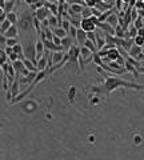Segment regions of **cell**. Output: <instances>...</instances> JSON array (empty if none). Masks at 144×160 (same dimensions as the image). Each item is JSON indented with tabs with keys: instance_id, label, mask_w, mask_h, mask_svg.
Listing matches in <instances>:
<instances>
[{
	"instance_id": "obj_19",
	"label": "cell",
	"mask_w": 144,
	"mask_h": 160,
	"mask_svg": "<svg viewBox=\"0 0 144 160\" xmlns=\"http://www.w3.org/2000/svg\"><path fill=\"white\" fill-rule=\"evenodd\" d=\"M23 61H24V64H25V67H27V69H28L29 72H39V71H38V67H36L31 60L24 59Z\"/></svg>"
},
{
	"instance_id": "obj_35",
	"label": "cell",
	"mask_w": 144,
	"mask_h": 160,
	"mask_svg": "<svg viewBox=\"0 0 144 160\" xmlns=\"http://www.w3.org/2000/svg\"><path fill=\"white\" fill-rule=\"evenodd\" d=\"M121 2H123V3H128V4H129V3H131V0H121Z\"/></svg>"
},
{
	"instance_id": "obj_27",
	"label": "cell",
	"mask_w": 144,
	"mask_h": 160,
	"mask_svg": "<svg viewBox=\"0 0 144 160\" xmlns=\"http://www.w3.org/2000/svg\"><path fill=\"white\" fill-rule=\"evenodd\" d=\"M17 43V39H7V47H15Z\"/></svg>"
},
{
	"instance_id": "obj_5",
	"label": "cell",
	"mask_w": 144,
	"mask_h": 160,
	"mask_svg": "<svg viewBox=\"0 0 144 160\" xmlns=\"http://www.w3.org/2000/svg\"><path fill=\"white\" fill-rule=\"evenodd\" d=\"M12 65H13V68H15L16 73H19L20 76H27V75L29 73V71L27 69V67H25V64H24V61H23V60H20V59H19V60L13 61Z\"/></svg>"
},
{
	"instance_id": "obj_34",
	"label": "cell",
	"mask_w": 144,
	"mask_h": 160,
	"mask_svg": "<svg viewBox=\"0 0 144 160\" xmlns=\"http://www.w3.org/2000/svg\"><path fill=\"white\" fill-rule=\"evenodd\" d=\"M89 141L93 143V141H95V136H89Z\"/></svg>"
},
{
	"instance_id": "obj_32",
	"label": "cell",
	"mask_w": 144,
	"mask_h": 160,
	"mask_svg": "<svg viewBox=\"0 0 144 160\" xmlns=\"http://www.w3.org/2000/svg\"><path fill=\"white\" fill-rule=\"evenodd\" d=\"M91 104H97L99 103V97H95V99H92L91 101H89Z\"/></svg>"
},
{
	"instance_id": "obj_17",
	"label": "cell",
	"mask_w": 144,
	"mask_h": 160,
	"mask_svg": "<svg viewBox=\"0 0 144 160\" xmlns=\"http://www.w3.org/2000/svg\"><path fill=\"white\" fill-rule=\"evenodd\" d=\"M48 21H49V27H52V28H56V27H59V17L56 15H49L48 16Z\"/></svg>"
},
{
	"instance_id": "obj_31",
	"label": "cell",
	"mask_w": 144,
	"mask_h": 160,
	"mask_svg": "<svg viewBox=\"0 0 144 160\" xmlns=\"http://www.w3.org/2000/svg\"><path fill=\"white\" fill-rule=\"evenodd\" d=\"M137 35H140V36H143V38H144V27L137 31Z\"/></svg>"
},
{
	"instance_id": "obj_11",
	"label": "cell",
	"mask_w": 144,
	"mask_h": 160,
	"mask_svg": "<svg viewBox=\"0 0 144 160\" xmlns=\"http://www.w3.org/2000/svg\"><path fill=\"white\" fill-rule=\"evenodd\" d=\"M106 21H107V23L110 24L111 27H114V28H116V27L119 25V15H118L116 12H114V13H112V15H111L110 17H108V19H107Z\"/></svg>"
},
{
	"instance_id": "obj_38",
	"label": "cell",
	"mask_w": 144,
	"mask_h": 160,
	"mask_svg": "<svg viewBox=\"0 0 144 160\" xmlns=\"http://www.w3.org/2000/svg\"><path fill=\"white\" fill-rule=\"evenodd\" d=\"M20 2H25V0H20Z\"/></svg>"
},
{
	"instance_id": "obj_36",
	"label": "cell",
	"mask_w": 144,
	"mask_h": 160,
	"mask_svg": "<svg viewBox=\"0 0 144 160\" xmlns=\"http://www.w3.org/2000/svg\"><path fill=\"white\" fill-rule=\"evenodd\" d=\"M142 53H143V55H144V47H143V51H142Z\"/></svg>"
},
{
	"instance_id": "obj_1",
	"label": "cell",
	"mask_w": 144,
	"mask_h": 160,
	"mask_svg": "<svg viewBox=\"0 0 144 160\" xmlns=\"http://www.w3.org/2000/svg\"><path fill=\"white\" fill-rule=\"evenodd\" d=\"M97 71L100 73H103L104 76V83L101 86H93L91 87V91L92 92H96V93H100V95H108L111 93L112 91L118 90V88H129V90H137V91H144V84H137V83H131V82H127L124 79H120V78H115V76H111L108 73L101 72V68L99 67Z\"/></svg>"
},
{
	"instance_id": "obj_23",
	"label": "cell",
	"mask_w": 144,
	"mask_h": 160,
	"mask_svg": "<svg viewBox=\"0 0 144 160\" xmlns=\"http://www.w3.org/2000/svg\"><path fill=\"white\" fill-rule=\"evenodd\" d=\"M71 21H70V19H64V20H63V23H61V28L63 29H65L67 31V32H68L70 33V29H71Z\"/></svg>"
},
{
	"instance_id": "obj_7",
	"label": "cell",
	"mask_w": 144,
	"mask_h": 160,
	"mask_svg": "<svg viewBox=\"0 0 144 160\" xmlns=\"http://www.w3.org/2000/svg\"><path fill=\"white\" fill-rule=\"evenodd\" d=\"M87 40H88L87 32H85L84 29L79 28V31H78V36H76V44H79L80 47H83L84 44H85V42H87Z\"/></svg>"
},
{
	"instance_id": "obj_9",
	"label": "cell",
	"mask_w": 144,
	"mask_h": 160,
	"mask_svg": "<svg viewBox=\"0 0 144 160\" xmlns=\"http://www.w3.org/2000/svg\"><path fill=\"white\" fill-rule=\"evenodd\" d=\"M47 53V52H46ZM36 67H38V71L40 72V71H46L48 69V57L44 55V57H42V59L38 60V64H36Z\"/></svg>"
},
{
	"instance_id": "obj_2",
	"label": "cell",
	"mask_w": 144,
	"mask_h": 160,
	"mask_svg": "<svg viewBox=\"0 0 144 160\" xmlns=\"http://www.w3.org/2000/svg\"><path fill=\"white\" fill-rule=\"evenodd\" d=\"M31 25H34V16L29 15L28 12H24L23 16H21L20 20H19V27L23 31H28V28Z\"/></svg>"
},
{
	"instance_id": "obj_28",
	"label": "cell",
	"mask_w": 144,
	"mask_h": 160,
	"mask_svg": "<svg viewBox=\"0 0 144 160\" xmlns=\"http://www.w3.org/2000/svg\"><path fill=\"white\" fill-rule=\"evenodd\" d=\"M0 43H2V50H6V47H7V38L4 36V35H2V38H0Z\"/></svg>"
},
{
	"instance_id": "obj_29",
	"label": "cell",
	"mask_w": 144,
	"mask_h": 160,
	"mask_svg": "<svg viewBox=\"0 0 144 160\" xmlns=\"http://www.w3.org/2000/svg\"><path fill=\"white\" fill-rule=\"evenodd\" d=\"M53 43L56 44V46H59V47H61V39L60 38H57V36H53V40H52Z\"/></svg>"
},
{
	"instance_id": "obj_4",
	"label": "cell",
	"mask_w": 144,
	"mask_h": 160,
	"mask_svg": "<svg viewBox=\"0 0 144 160\" xmlns=\"http://www.w3.org/2000/svg\"><path fill=\"white\" fill-rule=\"evenodd\" d=\"M68 56H70V61L75 64H79V59H80V46L74 44L70 50H68ZM68 61V63H70Z\"/></svg>"
},
{
	"instance_id": "obj_21",
	"label": "cell",
	"mask_w": 144,
	"mask_h": 160,
	"mask_svg": "<svg viewBox=\"0 0 144 160\" xmlns=\"http://www.w3.org/2000/svg\"><path fill=\"white\" fill-rule=\"evenodd\" d=\"M7 20H10L12 24H16V23H17V15H16L15 12L7 13Z\"/></svg>"
},
{
	"instance_id": "obj_8",
	"label": "cell",
	"mask_w": 144,
	"mask_h": 160,
	"mask_svg": "<svg viewBox=\"0 0 144 160\" xmlns=\"http://www.w3.org/2000/svg\"><path fill=\"white\" fill-rule=\"evenodd\" d=\"M120 56H121V55H120L119 50H116V48H112V50L108 51L106 60H107V61H118V59H119Z\"/></svg>"
},
{
	"instance_id": "obj_33",
	"label": "cell",
	"mask_w": 144,
	"mask_h": 160,
	"mask_svg": "<svg viewBox=\"0 0 144 160\" xmlns=\"http://www.w3.org/2000/svg\"><path fill=\"white\" fill-rule=\"evenodd\" d=\"M25 3H28V4H31V6H32V4L38 3V0H25Z\"/></svg>"
},
{
	"instance_id": "obj_10",
	"label": "cell",
	"mask_w": 144,
	"mask_h": 160,
	"mask_svg": "<svg viewBox=\"0 0 144 160\" xmlns=\"http://www.w3.org/2000/svg\"><path fill=\"white\" fill-rule=\"evenodd\" d=\"M65 53L63 51H57V52H52V61H53V65L59 64L63 61V59H64Z\"/></svg>"
},
{
	"instance_id": "obj_20",
	"label": "cell",
	"mask_w": 144,
	"mask_h": 160,
	"mask_svg": "<svg viewBox=\"0 0 144 160\" xmlns=\"http://www.w3.org/2000/svg\"><path fill=\"white\" fill-rule=\"evenodd\" d=\"M15 4H16L15 0H8V2L6 3V7H4V11H6L7 13L12 12V8L15 7Z\"/></svg>"
},
{
	"instance_id": "obj_39",
	"label": "cell",
	"mask_w": 144,
	"mask_h": 160,
	"mask_svg": "<svg viewBox=\"0 0 144 160\" xmlns=\"http://www.w3.org/2000/svg\"><path fill=\"white\" fill-rule=\"evenodd\" d=\"M7 2H8V0H7Z\"/></svg>"
},
{
	"instance_id": "obj_15",
	"label": "cell",
	"mask_w": 144,
	"mask_h": 160,
	"mask_svg": "<svg viewBox=\"0 0 144 160\" xmlns=\"http://www.w3.org/2000/svg\"><path fill=\"white\" fill-rule=\"evenodd\" d=\"M52 31H53V35H55V36H57V38H60V39H64V38L68 36V32H67L65 29H63L61 27H56V28H52Z\"/></svg>"
},
{
	"instance_id": "obj_12",
	"label": "cell",
	"mask_w": 144,
	"mask_h": 160,
	"mask_svg": "<svg viewBox=\"0 0 144 160\" xmlns=\"http://www.w3.org/2000/svg\"><path fill=\"white\" fill-rule=\"evenodd\" d=\"M142 51H143V47H139V46H136V44H133V46L131 47V50L128 51V53H129V56L137 59L139 55H142Z\"/></svg>"
},
{
	"instance_id": "obj_18",
	"label": "cell",
	"mask_w": 144,
	"mask_h": 160,
	"mask_svg": "<svg viewBox=\"0 0 144 160\" xmlns=\"http://www.w3.org/2000/svg\"><path fill=\"white\" fill-rule=\"evenodd\" d=\"M12 25H13V24L11 23L10 20H6V21H3V23H0V32H2V35L6 33Z\"/></svg>"
},
{
	"instance_id": "obj_3",
	"label": "cell",
	"mask_w": 144,
	"mask_h": 160,
	"mask_svg": "<svg viewBox=\"0 0 144 160\" xmlns=\"http://www.w3.org/2000/svg\"><path fill=\"white\" fill-rule=\"evenodd\" d=\"M24 56H25V59H28V60L32 61L35 65L38 64V59H36V47H35V43H31V44H28L27 47H24Z\"/></svg>"
},
{
	"instance_id": "obj_6",
	"label": "cell",
	"mask_w": 144,
	"mask_h": 160,
	"mask_svg": "<svg viewBox=\"0 0 144 160\" xmlns=\"http://www.w3.org/2000/svg\"><path fill=\"white\" fill-rule=\"evenodd\" d=\"M49 15H51V11H49V8H48L47 6H44V7H42V8H39V10L34 13V16H35V17H38L40 21H43V20L48 19V16H49Z\"/></svg>"
},
{
	"instance_id": "obj_25",
	"label": "cell",
	"mask_w": 144,
	"mask_h": 160,
	"mask_svg": "<svg viewBox=\"0 0 144 160\" xmlns=\"http://www.w3.org/2000/svg\"><path fill=\"white\" fill-rule=\"evenodd\" d=\"M0 57H2V64H6L7 60H8V55H7V52L4 50L0 51Z\"/></svg>"
},
{
	"instance_id": "obj_14",
	"label": "cell",
	"mask_w": 144,
	"mask_h": 160,
	"mask_svg": "<svg viewBox=\"0 0 144 160\" xmlns=\"http://www.w3.org/2000/svg\"><path fill=\"white\" fill-rule=\"evenodd\" d=\"M17 35H19V33H17V27L13 24L11 28L8 29L6 33H4V36H6L7 39H17Z\"/></svg>"
},
{
	"instance_id": "obj_22",
	"label": "cell",
	"mask_w": 144,
	"mask_h": 160,
	"mask_svg": "<svg viewBox=\"0 0 144 160\" xmlns=\"http://www.w3.org/2000/svg\"><path fill=\"white\" fill-rule=\"evenodd\" d=\"M75 96H76V87H71L70 91H68V100L71 101V103H74Z\"/></svg>"
},
{
	"instance_id": "obj_37",
	"label": "cell",
	"mask_w": 144,
	"mask_h": 160,
	"mask_svg": "<svg viewBox=\"0 0 144 160\" xmlns=\"http://www.w3.org/2000/svg\"><path fill=\"white\" fill-rule=\"evenodd\" d=\"M137 2H144V0H137Z\"/></svg>"
},
{
	"instance_id": "obj_24",
	"label": "cell",
	"mask_w": 144,
	"mask_h": 160,
	"mask_svg": "<svg viewBox=\"0 0 144 160\" xmlns=\"http://www.w3.org/2000/svg\"><path fill=\"white\" fill-rule=\"evenodd\" d=\"M135 44L139 47H144V38L140 36V35H137V36L135 38Z\"/></svg>"
},
{
	"instance_id": "obj_16",
	"label": "cell",
	"mask_w": 144,
	"mask_h": 160,
	"mask_svg": "<svg viewBox=\"0 0 144 160\" xmlns=\"http://www.w3.org/2000/svg\"><path fill=\"white\" fill-rule=\"evenodd\" d=\"M74 39H72L71 36H70V35H68V36H67V38H64V39H61V47L63 48H64V50H70V48L72 47V46H74Z\"/></svg>"
},
{
	"instance_id": "obj_13",
	"label": "cell",
	"mask_w": 144,
	"mask_h": 160,
	"mask_svg": "<svg viewBox=\"0 0 144 160\" xmlns=\"http://www.w3.org/2000/svg\"><path fill=\"white\" fill-rule=\"evenodd\" d=\"M92 55H93V52H92L91 50H88V48L85 47V46L80 47V57H82L84 61L87 60V59H89V57H91Z\"/></svg>"
},
{
	"instance_id": "obj_26",
	"label": "cell",
	"mask_w": 144,
	"mask_h": 160,
	"mask_svg": "<svg viewBox=\"0 0 144 160\" xmlns=\"http://www.w3.org/2000/svg\"><path fill=\"white\" fill-rule=\"evenodd\" d=\"M133 25H135V27H136V28H137V29H140V28H143V27H144V24H143V17H140V16H139V19H137L136 21H135V23H133Z\"/></svg>"
},
{
	"instance_id": "obj_30",
	"label": "cell",
	"mask_w": 144,
	"mask_h": 160,
	"mask_svg": "<svg viewBox=\"0 0 144 160\" xmlns=\"http://www.w3.org/2000/svg\"><path fill=\"white\" fill-rule=\"evenodd\" d=\"M4 51L7 52V55H11V53H13V47H6Z\"/></svg>"
}]
</instances>
